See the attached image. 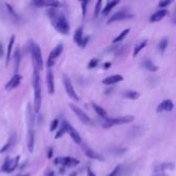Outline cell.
<instances>
[{"label": "cell", "instance_id": "cell-15", "mask_svg": "<svg viewBox=\"0 0 176 176\" xmlns=\"http://www.w3.org/2000/svg\"><path fill=\"white\" fill-rule=\"evenodd\" d=\"M21 80H22L21 75H20V74H15L14 76L12 77V79H10L9 81L6 84L5 90L6 91H12V90H14V89H16L17 87L20 84Z\"/></svg>", "mask_w": 176, "mask_h": 176}, {"label": "cell", "instance_id": "cell-43", "mask_svg": "<svg viewBox=\"0 0 176 176\" xmlns=\"http://www.w3.org/2000/svg\"><path fill=\"white\" fill-rule=\"evenodd\" d=\"M88 176H96V175H95V173L90 168H88Z\"/></svg>", "mask_w": 176, "mask_h": 176}, {"label": "cell", "instance_id": "cell-47", "mask_svg": "<svg viewBox=\"0 0 176 176\" xmlns=\"http://www.w3.org/2000/svg\"><path fill=\"white\" fill-rule=\"evenodd\" d=\"M69 176H77V174H76V172H73V173H71Z\"/></svg>", "mask_w": 176, "mask_h": 176}, {"label": "cell", "instance_id": "cell-30", "mask_svg": "<svg viewBox=\"0 0 176 176\" xmlns=\"http://www.w3.org/2000/svg\"><path fill=\"white\" fill-rule=\"evenodd\" d=\"M167 47H168V38H163L159 43V52L161 54H164Z\"/></svg>", "mask_w": 176, "mask_h": 176}, {"label": "cell", "instance_id": "cell-13", "mask_svg": "<svg viewBox=\"0 0 176 176\" xmlns=\"http://www.w3.org/2000/svg\"><path fill=\"white\" fill-rule=\"evenodd\" d=\"M47 91L51 95L54 94L55 92V81H54V74L52 69L47 68Z\"/></svg>", "mask_w": 176, "mask_h": 176}, {"label": "cell", "instance_id": "cell-6", "mask_svg": "<svg viewBox=\"0 0 176 176\" xmlns=\"http://www.w3.org/2000/svg\"><path fill=\"white\" fill-rule=\"evenodd\" d=\"M63 49H64V47H63L62 43H59V44H57V47L51 52L49 58H47V68L52 69V67L55 65V63H56V61H57V59L59 58V56L62 54Z\"/></svg>", "mask_w": 176, "mask_h": 176}, {"label": "cell", "instance_id": "cell-27", "mask_svg": "<svg viewBox=\"0 0 176 176\" xmlns=\"http://www.w3.org/2000/svg\"><path fill=\"white\" fill-rule=\"evenodd\" d=\"M146 44H147V40H143V41H141L139 44H137L136 47H135V49H134V52H133V56H134V57L138 55V54L140 53V52L142 51V49H144L145 47H146Z\"/></svg>", "mask_w": 176, "mask_h": 176}, {"label": "cell", "instance_id": "cell-8", "mask_svg": "<svg viewBox=\"0 0 176 176\" xmlns=\"http://www.w3.org/2000/svg\"><path fill=\"white\" fill-rule=\"evenodd\" d=\"M63 82H64V87H65V90H66V93L71 99L75 100V101H78L79 100V97L77 96L76 92H75L74 88H73L72 84H71V80L70 78L67 76L66 74L63 75Z\"/></svg>", "mask_w": 176, "mask_h": 176}, {"label": "cell", "instance_id": "cell-26", "mask_svg": "<svg viewBox=\"0 0 176 176\" xmlns=\"http://www.w3.org/2000/svg\"><path fill=\"white\" fill-rule=\"evenodd\" d=\"M67 123H68L67 121H63L62 126H61V128L59 129V131L57 132V134L55 135V138L56 139L61 138V137H62L67 132Z\"/></svg>", "mask_w": 176, "mask_h": 176}, {"label": "cell", "instance_id": "cell-45", "mask_svg": "<svg viewBox=\"0 0 176 176\" xmlns=\"http://www.w3.org/2000/svg\"><path fill=\"white\" fill-rule=\"evenodd\" d=\"M153 176H168V175H166L165 173H155Z\"/></svg>", "mask_w": 176, "mask_h": 176}, {"label": "cell", "instance_id": "cell-7", "mask_svg": "<svg viewBox=\"0 0 176 176\" xmlns=\"http://www.w3.org/2000/svg\"><path fill=\"white\" fill-rule=\"evenodd\" d=\"M69 106H70L71 110L76 114V116L79 119L80 121H82V123L86 124V125H93L92 119H91V117L89 116L88 114L84 111V110L80 109L79 107H77L76 105H73V104H69Z\"/></svg>", "mask_w": 176, "mask_h": 176}, {"label": "cell", "instance_id": "cell-18", "mask_svg": "<svg viewBox=\"0 0 176 176\" xmlns=\"http://www.w3.org/2000/svg\"><path fill=\"white\" fill-rule=\"evenodd\" d=\"M123 79H124V77L121 76V74H114V75H111V76L104 78V79L102 80V84H106V86H112V84H116L117 82L121 81Z\"/></svg>", "mask_w": 176, "mask_h": 176}, {"label": "cell", "instance_id": "cell-32", "mask_svg": "<svg viewBox=\"0 0 176 176\" xmlns=\"http://www.w3.org/2000/svg\"><path fill=\"white\" fill-rule=\"evenodd\" d=\"M20 53L19 51L16 52V54H15V63H16V69H15V74H19L18 73V70H19V64H20Z\"/></svg>", "mask_w": 176, "mask_h": 176}, {"label": "cell", "instance_id": "cell-21", "mask_svg": "<svg viewBox=\"0 0 176 176\" xmlns=\"http://www.w3.org/2000/svg\"><path fill=\"white\" fill-rule=\"evenodd\" d=\"M143 67H144L146 70L151 71V72H156V71L159 70V67L156 66L155 63L153 62L151 60H149L148 58H145L144 60H143Z\"/></svg>", "mask_w": 176, "mask_h": 176}, {"label": "cell", "instance_id": "cell-39", "mask_svg": "<svg viewBox=\"0 0 176 176\" xmlns=\"http://www.w3.org/2000/svg\"><path fill=\"white\" fill-rule=\"evenodd\" d=\"M89 40H90V36H86V37H84V39H82V41H81V43H80V45H79V47H84L87 44H88Z\"/></svg>", "mask_w": 176, "mask_h": 176}, {"label": "cell", "instance_id": "cell-48", "mask_svg": "<svg viewBox=\"0 0 176 176\" xmlns=\"http://www.w3.org/2000/svg\"><path fill=\"white\" fill-rule=\"evenodd\" d=\"M174 23H176V16H175V19H174Z\"/></svg>", "mask_w": 176, "mask_h": 176}, {"label": "cell", "instance_id": "cell-34", "mask_svg": "<svg viewBox=\"0 0 176 176\" xmlns=\"http://www.w3.org/2000/svg\"><path fill=\"white\" fill-rule=\"evenodd\" d=\"M98 63H99V59L97 58H93L92 60L89 62V65H88V68L89 69H93L95 68V67H97Z\"/></svg>", "mask_w": 176, "mask_h": 176}, {"label": "cell", "instance_id": "cell-35", "mask_svg": "<svg viewBox=\"0 0 176 176\" xmlns=\"http://www.w3.org/2000/svg\"><path fill=\"white\" fill-rule=\"evenodd\" d=\"M172 3V1L171 0H166V1H161L160 3H159V7L163 8V9H165V7H167L168 5H170V4Z\"/></svg>", "mask_w": 176, "mask_h": 176}, {"label": "cell", "instance_id": "cell-9", "mask_svg": "<svg viewBox=\"0 0 176 176\" xmlns=\"http://www.w3.org/2000/svg\"><path fill=\"white\" fill-rule=\"evenodd\" d=\"M55 164L62 165L65 167H74L79 164V161L71 156H62V158H57L55 161Z\"/></svg>", "mask_w": 176, "mask_h": 176}, {"label": "cell", "instance_id": "cell-4", "mask_svg": "<svg viewBox=\"0 0 176 176\" xmlns=\"http://www.w3.org/2000/svg\"><path fill=\"white\" fill-rule=\"evenodd\" d=\"M30 52H31L32 63H33L34 70L40 71L43 68V60H42V54L41 49L38 44L31 41L30 42Z\"/></svg>", "mask_w": 176, "mask_h": 176}, {"label": "cell", "instance_id": "cell-38", "mask_svg": "<svg viewBox=\"0 0 176 176\" xmlns=\"http://www.w3.org/2000/svg\"><path fill=\"white\" fill-rule=\"evenodd\" d=\"M119 171H121V166L119 165V166H116V168L113 169V171H112V172L110 173L108 176H117V175H119Z\"/></svg>", "mask_w": 176, "mask_h": 176}, {"label": "cell", "instance_id": "cell-14", "mask_svg": "<svg viewBox=\"0 0 176 176\" xmlns=\"http://www.w3.org/2000/svg\"><path fill=\"white\" fill-rule=\"evenodd\" d=\"M67 133H69V135H70L71 138L73 139V141L76 142L77 144H80V143H81V137H80L79 133H78L76 131V129L73 128L69 123H67Z\"/></svg>", "mask_w": 176, "mask_h": 176}, {"label": "cell", "instance_id": "cell-36", "mask_svg": "<svg viewBox=\"0 0 176 176\" xmlns=\"http://www.w3.org/2000/svg\"><path fill=\"white\" fill-rule=\"evenodd\" d=\"M89 4V1H81L80 5H81V10H82V16H86L87 14V6Z\"/></svg>", "mask_w": 176, "mask_h": 176}, {"label": "cell", "instance_id": "cell-11", "mask_svg": "<svg viewBox=\"0 0 176 176\" xmlns=\"http://www.w3.org/2000/svg\"><path fill=\"white\" fill-rule=\"evenodd\" d=\"M19 160H20V156H17V158L9 159V160H6L5 163L3 164V166H2L1 171H3V172H6V173L12 172V171H14L15 169H16L17 167H18Z\"/></svg>", "mask_w": 176, "mask_h": 176}, {"label": "cell", "instance_id": "cell-33", "mask_svg": "<svg viewBox=\"0 0 176 176\" xmlns=\"http://www.w3.org/2000/svg\"><path fill=\"white\" fill-rule=\"evenodd\" d=\"M101 5H102V1H98L96 3V6H95V12H94V17L95 18H98L101 12Z\"/></svg>", "mask_w": 176, "mask_h": 176}, {"label": "cell", "instance_id": "cell-37", "mask_svg": "<svg viewBox=\"0 0 176 176\" xmlns=\"http://www.w3.org/2000/svg\"><path fill=\"white\" fill-rule=\"evenodd\" d=\"M58 126H59V119H54V121H52V125H51V128H49V130H51L52 132L55 131V130L57 129Z\"/></svg>", "mask_w": 176, "mask_h": 176}, {"label": "cell", "instance_id": "cell-44", "mask_svg": "<svg viewBox=\"0 0 176 176\" xmlns=\"http://www.w3.org/2000/svg\"><path fill=\"white\" fill-rule=\"evenodd\" d=\"M52 156H53V149L49 148V153H47V158L51 159V158H52Z\"/></svg>", "mask_w": 176, "mask_h": 176}, {"label": "cell", "instance_id": "cell-2", "mask_svg": "<svg viewBox=\"0 0 176 176\" xmlns=\"http://www.w3.org/2000/svg\"><path fill=\"white\" fill-rule=\"evenodd\" d=\"M27 123H28V133H27V147L28 151L32 153L34 149V116L32 114L31 105L28 104L27 108Z\"/></svg>", "mask_w": 176, "mask_h": 176}, {"label": "cell", "instance_id": "cell-12", "mask_svg": "<svg viewBox=\"0 0 176 176\" xmlns=\"http://www.w3.org/2000/svg\"><path fill=\"white\" fill-rule=\"evenodd\" d=\"M34 4L37 6H47L51 8H59L63 5L60 1H57V0H37V1H34Z\"/></svg>", "mask_w": 176, "mask_h": 176}, {"label": "cell", "instance_id": "cell-1", "mask_svg": "<svg viewBox=\"0 0 176 176\" xmlns=\"http://www.w3.org/2000/svg\"><path fill=\"white\" fill-rule=\"evenodd\" d=\"M47 16H49L51 23L53 25V27L57 30L58 32H60L61 34H66L69 33V23L67 21V19L65 18V16L58 9V8H49L47 10Z\"/></svg>", "mask_w": 176, "mask_h": 176}, {"label": "cell", "instance_id": "cell-17", "mask_svg": "<svg viewBox=\"0 0 176 176\" xmlns=\"http://www.w3.org/2000/svg\"><path fill=\"white\" fill-rule=\"evenodd\" d=\"M173 108H174V104H173V102L171 101V100L167 99V100H164V101H163L162 103H161L160 105L158 106V108H156V111H158V112H161V111H171Z\"/></svg>", "mask_w": 176, "mask_h": 176}, {"label": "cell", "instance_id": "cell-16", "mask_svg": "<svg viewBox=\"0 0 176 176\" xmlns=\"http://www.w3.org/2000/svg\"><path fill=\"white\" fill-rule=\"evenodd\" d=\"M175 168V165L173 163H163V164L156 165L153 168L155 173H164L167 170H173Z\"/></svg>", "mask_w": 176, "mask_h": 176}, {"label": "cell", "instance_id": "cell-20", "mask_svg": "<svg viewBox=\"0 0 176 176\" xmlns=\"http://www.w3.org/2000/svg\"><path fill=\"white\" fill-rule=\"evenodd\" d=\"M168 14H169V12L167 9H160V10H158V12H156L153 15H151V17L149 18V21L153 22V23L159 22L164 19Z\"/></svg>", "mask_w": 176, "mask_h": 176}, {"label": "cell", "instance_id": "cell-10", "mask_svg": "<svg viewBox=\"0 0 176 176\" xmlns=\"http://www.w3.org/2000/svg\"><path fill=\"white\" fill-rule=\"evenodd\" d=\"M132 17H133V15L130 14L128 10L121 9V10H119V12H116V14L112 15V16L107 20V24L113 23V22H116V21H121V20L129 19V18H132Z\"/></svg>", "mask_w": 176, "mask_h": 176}, {"label": "cell", "instance_id": "cell-40", "mask_svg": "<svg viewBox=\"0 0 176 176\" xmlns=\"http://www.w3.org/2000/svg\"><path fill=\"white\" fill-rule=\"evenodd\" d=\"M9 146H10V142H8L7 144H5L3 147H2L1 149H0V153H3L4 151H6L8 149V147H9Z\"/></svg>", "mask_w": 176, "mask_h": 176}, {"label": "cell", "instance_id": "cell-24", "mask_svg": "<svg viewBox=\"0 0 176 176\" xmlns=\"http://www.w3.org/2000/svg\"><path fill=\"white\" fill-rule=\"evenodd\" d=\"M92 106H93V108H94L95 111L97 112L98 116H100L101 117H103V119H108V117H107V112L105 111V109H104V108H102L101 106H99L96 103H92Z\"/></svg>", "mask_w": 176, "mask_h": 176}, {"label": "cell", "instance_id": "cell-42", "mask_svg": "<svg viewBox=\"0 0 176 176\" xmlns=\"http://www.w3.org/2000/svg\"><path fill=\"white\" fill-rule=\"evenodd\" d=\"M44 176H55V172L54 171H47V172H45Z\"/></svg>", "mask_w": 176, "mask_h": 176}, {"label": "cell", "instance_id": "cell-22", "mask_svg": "<svg viewBox=\"0 0 176 176\" xmlns=\"http://www.w3.org/2000/svg\"><path fill=\"white\" fill-rule=\"evenodd\" d=\"M119 3V0H116V1H110V2H107V4L105 5V7L102 9V15H104V16H107L108 14L110 12V10L112 9V8L114 7L116 5Z\"/></svg>", "mask_w": 176, "mask_h": 176}, {"label": "cell", "instance_id": "cell-25", "mask_svg": "<svg viewBox=\"0 0 176 176\" xmlns=\"http://www.w3.org/2000/svg\"><path fill=\"white\" fill-rule=\"evenodd\" d=\"M16 40V36L12 35L9 39V43H8V47H7V54H6V66L9 63V59L12 56V47H14V42Z\"/></svg>", "mask_w": 176, "mask_h": 176}, {"label": "cell", "instance_id": "cell-31", "mask_svg": "<svg viewBox=\"0 0 176 176\" xmlns=\"http://www.w3.org/2000/svg\"><path fill=\"white\" fill-rule=\"evenodd\" d=\"M5 6H6V9H7V12H9V15L12 16V18L14 20H19V17H18V14L16 12V10L14 9V7H12L10 4L8 3H5Z\"/></svg>", "mask_w": 176, "mask_h": 176}, {"label": "cell", "instance_id": "cell-29", "mask_svg": "<svg viewBox=\"0 0 176 176\" xmlns=\"http://www.w3.org/2000/svg\"><path fill=\"white\" fill-rule=\"evenodd\" d=\"M129 32H130L129 28H127V29H125L123 32H121V33L119 34V36H116V37L113 39V43H117V42H119V41L124 40L126 36L128 35V33H129Z\"/></svg>", "mask_w": 176, "mask_h": 176}, {"label": "cell", "instance_id": "cell-5", "mask_svg": "<svg viewBox=\"0 0 176 176\" xmlns=\"http://www.w3.org/2000/svg\"><path fill=\"white\" fill-rule=\"evenodd\" d=\"M134 121V116H119V117H114V119H107L105 121V123L102 124V127L104 129H108L111 128L113 126L116 125H124V124L131 123Z\"/></svg>", "mask_w": 176, "mask_h": 176}, {"label": "cell", "instance_id": "cell-46", "mask_svg": "<svg viewBox=\"0 0 176 176\" xmlns=\"http://www.w3.org/2000/svg\"><path fill=\"white\" fill-rule=\"evenodd\" d=\"M2 54H3V49H2V44L0 43V57L2 56Z\"/></svg>", "mask_w": 176, "mask_h": 176}, {"label": "cell", "instance_id": "cell-23", "mask_svg": "<svg viewBox=\"0 0 176 176\" xmlns=\"http://www.w3.org/2000/svg\"><path fill=\"white\" fill-rule=\"evenodd\" d=\"M82 33H84V28H82V27H79L78 29L75 30V32H74L73 39H74L75 43H77L78 45H80L82 39H84V37H82Z\"/></svg>", "mask_w": 176, "mask_h": 176}, {"label": "cell", "instance_id": "cell-19", "mask_svg": "<svg viewBox=\"0 0 176 176\" xmlns=\"http://www.w3.org/2000/svg\"><path fill=\"white\" fill-rule=\"evenodd\" d=\"M82 149H84V153H86L87 156H89V158L94 159V160H98V161H104V158H102L99 153H97L96 151H94L92 148H90L88 145H84Z\"/></svg>", "mask_w": 176, "mask_h": 176}, {"label": "cell", "instance_id": "cell-28", "mask_svg": "<svg viewBox=\"0 0 176 176\" xmlns=\"http://www.w3.org/2000/svg\"><path fill=\"white\" fill-rule=\"evenodd\" d=\"M124 96L127 97L128 99H131V100H136L138 99L140 94L138 92H135V91H127V92L124 93Z\"/></svg>", "mask_w": 176, "mask_h": 176}, {"label": "cell", "instance_id": "cell-3", "mask_svg": "<svg viewBox=\"0 0 176 176\" xmlns=\"http://www.w3.org/2000/svg\"><path fill=\"white\" fill-rule=\"evenodd\" d=\"M33 87H34V111L38 112L40 110L41 101H42V92H41L40 77H39L38 70H34Z\"/></svg>", "mask_w": 176, "mask_h": 176}, {"label": "cell", "instance_id": "cell-41", "mask_svg": "<svg viewBox=\"0 0 176 176\" xmlns=\"http://www.w3.org/2000/svg\"><path fill=\"white\" fill-rule=\"evenodd\" d=\"M110 67H111V62H106V63H104V65H103V68H104V69H109Z\"/></svg>", "mask_w": 176, "mask_h": 176}]
</instances>
